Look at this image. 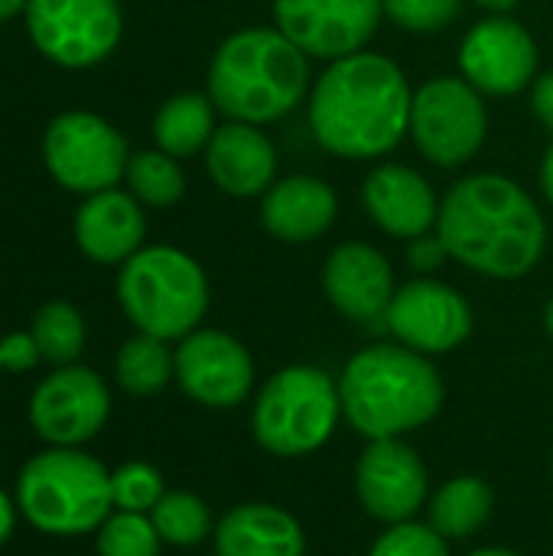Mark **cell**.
<instances>
[{
	"label": "cell",
	"instance_id": "cell-1",
	"mask_svg": "<svg viewBox=\"0 0 553 556\" xmlns=\"http://www.w3.org/2000/svg\"><path fill=\"white\" fill-rule=\"evenodd\" d=\"M437 235L463 267L499 280L531 274L548 248L541 208L515 179L499 173L460 179L440 202Z\"/></svg>",
	"mask_w": 553,
	"mask_h": 556
},
{
	"label": "cell",
	"instance_id": "cell-2",
	"mask_svg": "<svg viewBox=\"0 0 553 556\" xmlns=\"http://www.w3.org/2000/svg\"><path fill=\"white\" fill-rule=\"evenodd\" d=\"M414 91L404 72L378 52L336 59L310 98L316 140L345 160H368L394 150L411 134Z\"/></svg>",
	"mask_w": 553,
	"mask_h": 556
},
{
	"label": "cell",
	"instance_id": "cell-3",
	"mask_svg": "<svg viewBox=\"0 0 553 556\" xmlns=\"http://www.w3.org/2000/svg\"><path fill=\"white\" fill-rule=\"evenodd\" d=\"M345 420L368 440H394L424 427L443 404L440 371L407 345H368L339 381Z\"/></svg>",
	"mask_w": 553,
	"mask_h": 556
},
{
	"label": "cell",
	"instance_id": "cell-4",
	"mask_svg": "<svg viewBox=\"0 0 553 556\" xmlns=\"http://www.w3.org/2000/svg\"><path fill=\"white\" fill-rule=\"evenodd\" d=\"M310 88V55L280 29L228 36L209 68V98L231 121L267 124L290 114Z\"/></svg>",
	"mask_w": 553,
	"mask_h": 556
},
{
	"label": "cell",
	"instance_id": "cell-5",
	"mask_svg": "<svg viewBox=\"0 0 553 556\" xmlns=\"http://www.w3.org/2000/svg\"><path fill=\"white\" fill-rule=\"evenodd\" d=\"M20 511L46 534H85L108 521L114 508L111 476L91 456L55 446L23 466L16 485Z\"/></svg>",
	"mask_w": 553,
	"mask_h": 556
},
{
	"label": "cell",
	"instance_id": "cell-6",
	"mask_svg": "<svg viewBox=\"0 0 553 556\" xmlns=\"http://www.w3.org/2000/svg\"><path fill=\"white\" fill-rule=\"evenodd\" d=\"M117 296L130 323L156 339H186L209 306L202 267L176 248H143L124 261Z\"/></svg>",
	"mask_w": 553,
	"mask_h": 556
},
{
	"label": "cell",
	"instance_id": "cell-7",
	"mask_svg": "<svg viewBox=\"0 0 553 556\" xmlns=\"http://www.w3.org/2000/svg\"><path fill=\"white\" fill-rule=\"evenodd\" d=\"M342 417L339 384L310 365L277 371L257 394L251 430L274 456H306L319 450Z\"/></svg>",
	"mask_w": 553,
	"mask_h": 556
},
{
	"label": "cell",
	"instance_id": "cell-8",
	"mask_svg": "<svg viewBox=\"0 0 553 556\" xmlns=\"http://www.w3.org/2000/svg\"><path fill=\"white\" fill-rule=\"evenodd\" d=\"M489 134V111L482 91L466 78H430L414 91L411 137L417 150L437 166H463L476 156Z\"/></svg>",
	"mask_w": 553,
	"mask_h": 556
},
{
	"label": "cell",
	"instance_id": "cell-9",
	"mask_svg": "<svg viewBox=\"0 0 553 556\" xmlns=\"http://www.w3.org/2000/svg\"><path fill=\"white\" fill-rule=\"evenodd\" d=\"M49 173L72 192H104L127 173V143L101 117L72 111L49 124L42 140Z\"/></svg>",
	"mask_w": 553,
	"mask_h": 556
},
{
	"label": "cell",
	"instance_id": "cell-10",
	"mask_svg": "<svg viewBox=\"0 0 553 556\" xmlns=\"http://www.w3.org/2000/svg\"><path fill=\"white\" fill-rule=\"evenodd\" d=\"M26 26L42 55L85 68L114 52L121 39L117 0H29Z\"/></svg>",
	"mask_w": 553,
	"mask_h": 556
},
{
	"label": "cell",
	"instance_id": "cell-11",
	"mask_svg": "<svg viewBox=\"0 0 553 556\" xmlns=\"http://www.w3.org/2000/svg\"><path fill=\"white\" fill-rule=\"evenodd\" d=\"M385 0H274L277 29L316 59H345L375 36Z\"/></svg>",
	"mask_w": 553,
	"mask_h": 556
},
{
	"label": "cell",
	"instance_id": "cell-12",
	"mask_svg": "<svg viewBox=\"0 0 553 556\" xmlns=\"http://www.w3.org/2000/svg\"><path fill=\"white\" fill-rule=\"evenodd\" d=\"M385 323L401 339V345L420 355H440L460 349L469 339L473 309L453 287L437 280H414L394 293Z\"/></svg>",
	"mask_w": 553,
	"mask_h": 556
},
{
	"label": "cell",
	"instance_id": "cell-13",
	"mask_svg": "<svg viewBox=\"0 0 553 556\" xmlns=\"http://www.w3.org/2000/svg\"><path fill=\"white\" fill-rule=\"evenodd\" d=\"M111 410L104 381L88 368H62L49 375L29 401L33 430L52 446H78L91 440Z\"/></svg>",
	"mask_w": 553,
	"mask_h": 556
},
{
	"label": "cell",
	"instance_id": "cell-14",
	"mask_svg": "<svg viewBox=\"0 0 553 556\" xmlns=\"http://www.w3.org/2000/svg\"><path fill=\"white\" fill-rule=\"evenodd\" d=\"M460 68L482 94H518L535 81L538 46L521 23L499 13L466 33L460 46Z\"/></svg>",
	"mask_w": 553,
	"mask_h": 556
},
{
	"label": "cell",
	"instance_id": "cell-15",
	"mask_svg": "<svg viewBox=\"0 0 553 556\" xmlns=\"http://www.w3.org/2000/svg\"><path fill=\"white\" fill-rule=\"evenodd\" d=\"M176 381L205 407H235L254 384V362L248 349L215 329L189 332L176 349Z\"/></svg>",
	"mask_w": 553,
	"mask_h": 556
},
{
	"label": "cell",
	"instance_id": "cell-16",
	"mask_svg": "<svg viewBox=\"0 0 553 556\" xmlns=\"http://www.w3.org/2000/svg\"><path fill=\"white\" fill-rule=\"evenodd\" d=\"M355 489L372 518L401 525L411 521L427 498V469L401 437L372 440L359 459Z\"/></svg>",
	"mask_w": 553,
	"mask_h": 556
},
{
	"label": "cell",
	"instance_id": "cell-17",
	"mask_svg": "<svg viewBox=\"0 0 553 556\" xmlns=\"http://www.w3.org/2000/svg\"><path fill=\"white\" fill-rule=\"evenodd\" d=\"M326 296L332 306L355 319V323H375L388 313L394 300V274L388 257L362 241L339 244L323 270Z\"/></svg>",
	"mask_w": 553,
	"mask_h": 556
},
{
	"label": "cell",
	"instance_id": "cell-18",
	"mask_svg": "<svg viewBox=\"0 0 553 556\" xmlns=\"http://www.w3.org/2000/svg\"><path fill=\"white\" fill-rule=\"evenodd\" d=\"M368 215L394 238H420L437 225L440 202L430 182L411 166L385 163L378 166L362 189Z\"/></svg>",
	"mask_w": 553,
	"mask_h": 556
},
{
	"label": "cell",
	"instance_id": "cell-19",
	"mask_svg": "<svg viewBox=\"0 0 553 556\" xmlns=\"http://www.w3.org/2000/svg\"><path fill=\"white\" fill-rule=\"evenodd\" d=\"M205 166L222 192L248 199L274 186L277 150L264 130H257V124L231 121L212 134L205 147Z\"/></svg>",
	"mask_w": 553,
	"mask_h": 556
},
{
	"label": "cell",
	"instance_id": "cell-20",
	"mask_svg": "<svg viewBox=\"0 0 553 556\" xmlns=\"http://www.w3.org/2000/svg\"><path fill=\"white\" fill-rule=\"evenodd\" d=\"M336 212L339 202L332 186L316 176H287L264 192L261 222L277 241L306 244L329 231Z\"/></svg>",
	"mask_w": 553,
	"mask_h": 556
},
{
	"label": "cell",
	"instance_id": "cell-21",
	"mask_svg": "<svg viewBox=\"0 0 553 556\" xmlns=\"http://www.w3.org/2000/svg\"><path fill=\"white\" fill-rule=\"evenodd\" d=\"M78 248L98 264H121L140 251L143 241V212L137 202L117 189L95 192L75 218Z\"/></svg>",
	"mask_w": 553,
	"mask_h": 556
},
{
	"label": "cell",
	"instance_id": "cell-22",
	"mask_svg": "<svg viewBox=\"0 0 553 556\" xmlns=\"http://www.w3.org/2000/svg\"><path fill=\"white\" fill-rule=\"evenodd\" d=\"M306 541L284 508L277 505H238L215 531L218 556H303Z\"/></svg>",
	"mask_w": 553,
	"mask_h": 556
},
{
	"label": "cell",
	"instance_id": "cell-23",
	"mask_svg": "<svg viewBox=\"0 0 553 556\" xmlns=\"http://www.w3.org/2000/svg\"><path fill=\"white\" fill-rule=\"evenodd\" d=\"M215 108L212 98L186 91L169 98L153 121V137L160 143L163 153L169 156H192L199 150L209 147L212 134H215Z\"/></svg>",
	"mask_w": 553,
	"mask_h": 556
},
{
	"label": "cell",
	"instance_id": "cell-24",
	"mask_svg": "<svg viewBox=\"0 0 553 556\" xmlns=\"http://www.w3.org/2000/svg\"><path fill=\"white\" fill-rule=\"evenodd\" d=\"M492 515V489L476 476L447 482L430 505V528L443 538H469Z\"/></svg>",
	"mask_w": 553,
	"mask_h": 556
},
{
	"label": "cell",
	"instance_id": "cell-25",
	"mask_svg": "<svg viewBox=\"0 0 553 556\" xmlns=\"http://www.w3.org/2000/svg\"><path fill=\"white\" fill-rule=\"evenodd\" d=\"M176 375V355L166 349V339L140 332L124 342L117 355V381L130 394H156Z\"/></svg>",
	"mask_w": 553,
	"mask_h": 556
},
{
	"label": "cell",
	"instance_id": "cell-26",
	"mask_svg": "<svg viewBox=\"0 0 553 556\" xmlns=\"http://www.w3.org/2000/svg\"><path fill=\"white\" fill-rule=\"evenodd\" d=\"M127 182L134 189V195L147 205H173L183 199L186 192V179L183 169L176 163V156L163 153V150H140L130 156L127 163Z\"/></svg>",
	"mask_w": 553,
	"mask_h": 556
},
{
	"label": "cell",
	"instance_id": "cell-27",
	"mask_svg": "<svg viewBox=\"0 0 553 556\" xmlns=\"http://www.w3.org/2000/svg\"><path fill=\"white\" fill-rule=\"evenodd\" d=\"M36 349L52 365H68L81 355L85 345V323L75 306L68 303H49L36 313L33 323Z\"/></svg>",
	"mask_w": 553,
	"mask_h": 556
},
{
	"label": "cell",
	"instance_id": "cell-28",
	"mask_svg": "<svg viewBox=\"0 0 553 556\" xmlns=\"http://www.w3.org/2000/svg\"><path fill=\"white\" fill-rule=\"evenodd\" d=\"M150 521H153L160 541L176 544V547H192V544L205 541L212 531V518H209L205 502L189 495V492L163 495L156 502V508L150 511Z\"/></svg>",
	"mask_w": 553,
	"mask_h": 556
},
{
	"label": "cell",
	"instance_id": "cell-29",
	"mask_svg": "<svg viewBox=\"0 0 553 556\" xmlns=\"http://www.w3.org/2000/svg\"><path fill=\"white\" fill-rule=\"evenodd\" d=\"M101 556H160V534L147 515L117 511L98 531Z\"/></svg>",
	"mask_w": 553,
	"mask_h": 556
},
{
	"label": "cell",
	"instance_id": "cell-30",
	"mask_svg": "<svg viewBox=\"0 0 553 556\" xmlns=\"http://www.w3.org/2000/svg\"><path fill=\"white\" fill-rule=\"evenodd\" d=\"M111 498L121 511L150 515L156 502L163 498V479L147 463H127L111 476Z\"/></svg>",
	"mask_w": 553,
	"mask_h": 556
},
{
	"label": "cell",
	"instance_id": "cell-31",
	"mask_svg": "<svg viewBox=\"0 0 553 556\" xmlns=\"http://www.w3.org/2000/svg\"><path fill=\"white\" fill-rule=\"evenodd\" d=\"M463 0H385V13L407 33H437L450 26Z\"/></svg>",
	"mask_w": 553,
	"mask_h": 556
},
{
	"label": "cell",
	"instance_id": "cell-32",
	"mask_svg": "<svg viewBox=\"0 0 553 556\" xmlns=\"http://www.w3.org/2000/svg\"><path fill=\"white\" fill-rule=\"evenodd\" d=\"M368 556H450L447 538L437 534L430 525L401 521L391 525L388 534H381Z\"/></svg>",
	"mask_w": 553,
	"mask_h": 556
},
{
	"label": "cell",
	"instance_id": "cell-33",
	"mask_svg": "<svg viewBox=\"0 0 553 556\" xmlns=\"http://www.w3.org/2000/svg\"><path fill=\"white\" fill-rule=\"evenodd\" d=\"M447 244L443 238H430V235H420V238H411V248H407V261L414 270H437L447 257Z\"/></svg>",
	"mask_w": 553,
	"mask_h": 556
},
{
	"label": "cell",
	"instance_id": "cell-34",
	"mask_svg": "<svg viewBox=\"0 0 553 556\" xmlns=\"http://www.w3.org/2000/svg\"><path fill=\"white\" fill-rule=\"evenodd\" d=\"M531 108L538 114V121L553 134V72H544L541 78H535L531 88Z\"/></svg>",
	"mask_w": 553,
	"mask_h": 556
},
{
	"label": "cell",
	"instance_id": "cell-35",
	"mask_svg": "<svg viewBox=\"0 0 553 556\" xmlns=\"http://www.w3.org/2000/svg\"><path fill=\"white\" fill-rule=\"evenodd\" d=\"M10 531H13V505H10V498L0 492V544L10 538Z\"/></svg>",
	"mask_w": 553,
	"mask_h": 556
},
{
	"label": "cell",
	"instance_id": "cell-36",
	"mask_svg": "<svg viewBox=\"0 0 553 556\" xmlns=\"http://www.w3.org/2000/svg\"><path fill=\"white\" fill-rule=\"evenodd\" d=\"M541 186H544V195L551 199L553 205V143L544 153V163H541Z\"/></svg>",
	"mask_w": 553,
	"mask_h": 556
},
{
	"label": "cell",
	"instance_id": "cell-37",
	"mask_svg": "<svg viewBox=\"0 0 553 556\" xmlns=\"http://www.w3.org/2000/svg\"><path fill=\"white\" fill-rule=\"evenodd\" d=\"M26 3H29V0H0V20H10L13 13L26 10Z\"/></svg>",
	"mask_w": 553,
	"mask_h": 556
},
{
	"label": "cell",
	"instance_id": "cell-38",
	"mask_svg": "<svg viewBox=\"0 0 553 556\" xmlns=\"http://www.w3.org/2000/svg\"><path fill=\"white\" fill-rule=\"evenodd\" d=\"M479 7H486V10H495V13H508L518 0H476Z\"/></svg>",
	"mask_w": 553,
	"mask_h": 556
},
{
	"label": "cell",
	"instance_id": "cell-39",
	"mask_svg": "<svg viewBox=\"0 0 553 556\" xmlns=\"http://www.w3.org/2000/svg\"><path fill=\"white\" fill-rule=\"evenodd\" d=\"M469 556H518L515 551H502V547H486V551H476Z\"/></svg>",
	"mask_w": 553,
	"mask_h": 556
},
{
	"label": "cell",
	"instance_id": "cell-40",
	"mask_svg": "<svg viewBox=\"0 0 553 556\" xmlns=\"http://www.w3.org/2000/svg\"><path fill=\"white\" fill-rule=\"evenodd\" d=\"M544 326H548V332L553 336V300L548 303V309H544Z\"/></svg>",
	"mask_w": 553,
	"mask_h": 556
},
{
	"label": "cell",
	"instance_id": "cell-41",
	"mask_svg": "<svg viewBox=\"0 0 553 556\" xmlns=\"http://www.w3.org/2000/svg\"><path fill=\"white\" fill-rule=\"evenodd\" d=\"M0 368H7V362H3V349H0Z\"/></svg>",
	"mask_w": 553,
	"mask_h": 556
}]
</instances>
